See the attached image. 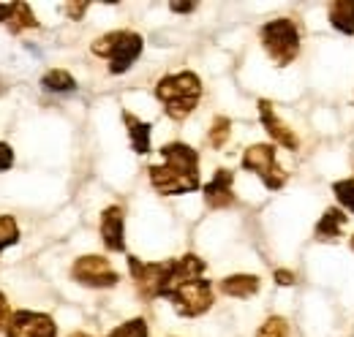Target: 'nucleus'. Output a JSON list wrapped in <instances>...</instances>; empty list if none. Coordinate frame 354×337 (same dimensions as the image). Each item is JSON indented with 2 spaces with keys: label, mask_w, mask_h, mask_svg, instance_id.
Returning <instances> with one entry per match:
<instances>
[{
  "label": "nucleus",
  "mask_w": 354,
  "mask_h": 337,
  "mask_svg": "<svg viewBox=\"0 0 354 337\" xmlns=\"http://www.w3.org/2000/svg\"><path fill=\"white\" fill-rule=\"evenodd\" d=\"M147 180L161 196H183L202 188L199 153L191 144L169 142L161 147V164L147 166Z\"/></svg>",
  "instance_id": "nucleus-1"
},
{
  "label": "nucleus",
  "mask_w": 354,
  "mask_h": 337,
  "mask_svg": "<svg viewBox=\"0 0 354 337\" xmlns=\"http://www.w3.org/2000/svg\"><path fill=\"white\" fill-rule=\"evenodd\" d=\"M259 120H262V126H265L267 136L278 144V147H283V150H300V136L292 131V128L286 126L281 117H278V112H275V106L267 101V98H262L259 101Z\"/></svg>",
  "instance_id": "nucleus-12"
},
{
  "label": "nucleus",
  "mask_w": 354,
  "mask_h": 337,
  "mask_svg": "<svg viewBox=\"0 0 354 337\" xmlns=\"http://www.w3.org/2000/svg\"><path fill=\"white\" fill-rule=\"evenodd\" d=\"M11 316H14V310H11V305H8V296L0 291V332H6V329H8Z\"/></svg>",
  "instance_id": "nucleus-25"
},
{
  "label": "nucleus",
  "mask_w": 354,
  "mask_h": 337,
  "mask_svg": "<svg viewBox=\"0 0 354 337\" xmlns=\"http://www.w3.org/2000/svg\"><path fill=\"white\" fill-rule=\"evenodd\" d=\"M169 8L175 14H191V11H196V3H169Z\"/></svg>",
  "instance_id": "nucleus-28"
},
{
  "label": "nucleus",
  "mask_w": 354,
  "mask_h": 337,
  "mask_svg": "<svg viewBox=\"0 0 354 337\" xmlns=\"http://www.w3.org/2000/svg\"><path fill=\"white\" fill-rule=\"evenodd\" d=\"M167 299L172 302L177 316H183V318H199V316H205L213 307L216 294H213V283L210 280L196 278V280H188V283L175 286Z\"/></svg>",
  "instance_id": "nucleus-6"
},
{
  "label": "nucleus",
  "mask_w": 354,
  "mask_h": 337,
  "mask_svg": "<svg viewBox=\"0 0 354 337\" xmlns=\"http://www.w3.org/2000/svg\"><path fill=\"white\" fill-rule=\"evenodd\" d=\"M19 242V226L11 215H0V253Z\"/></svg>",
  "instance_id": "nucleus-20"
},
{
  "label": "nucleus",
  "mask_w": 354,
  "mask_h": 337,
  "mask_svg": "<svg viewBox=\"0 0 354 337\" xmlns=\"http://www.w3.org/2000/svg\"><path fill=\"white\" fill-rule=\"evenodd\" d=\"M120 117H123V126H126V131H129L131 150L136 153V155H147V153L153 150V126L145 123V120H139V117H136L133 112H129V109H123Z\"/></svg>",
  "instance_id": "nucleus-14"
},
{
  "label": "nucleus",
  "mask_w": 354,
  "mask_h": 337,
  "mask_svg": "<svg viewBox=\"0 0 354 337\" xmlns=\"http://www.w3.org/2000/svg\"><path fill=\"white\" fill-rule=\"evenodd\" d=\"M0 25L11 33V36H19L25 30H36L39 28V19L33 14V8L22 0H11V3H0Z\"/></svg>",
  "instance_id": "nucleus-13"
},
{
  "label": "nucleus",
  "mask_w": 354,
  "mask_h": 337,
  "mask_svg": "<svg viewBox=\"0 0 354 337\" xmlns=\"http://www.w3.org/2000/svg\"><path fill=\"white\" fill-rule=\"evenodd\" d=\"M257 337H289V324L283 316H270L257 329Z\"/></svg>",
  "instance_id": "nucleus-23"
},
{
  "label": "nucleus",
  "mask_w": 354,
  "mask_h": 337,
  "mask_svg": "<svg viewBox=\"0 0 354 337\" xmlns=\"http://www.w3.org/2000/svg\"><path fill=\"white\" fill-rule=\"evenodd\" d=\"M71 280L85 286V289H115L120 283L118 269L109 264V258L98 256V253H88L74 258L71 264Z\"/></svg>",
  "instance_id": "nucleus-8"
},
{
  "label": "nucleus",
  "mask_w": 354,
  "mask_h": 337,
  "mask_svg": "<svg viewBox=\"0 0 354 337\" xmlns=\"http://www.w3.org/2000/svg\"><path fill=\"white\" fill-rule=\"evenodd\" d=\"M88 8H90L88 0H77V3H66V6H63L66 17H68V19H74V22H80V19L88 14Z\"/></svg>",
  "instance_id": "nucleus-24"
},
{
  "label": "nucleus",
  "mask_w": 354,
  "mask_h": 337,
  "mask_svg": "<svg viewBox=\"0 0 354 337\" xmlns=\"http://www.w3.org/2000/svg\"><path fill=\"white\" fill-rule=\"evenodd\" d=\"M156 98L164 106V115L175 123H183L194 115L202 98V79L194 71H177L167 74L156 82Z\"/></svg>",
  "instance_id": "nucleus-2"
},
{
  "label": "nucleus",
  "mask_w": 354,
  "mask_h": 337,
  "mask_svg": "<svg viewBox=\"0 0 354 337\" xmlns=\"http://www.w3.org/2000/svg\"><path fill=\"white\" fill-rule=\"evenodd\" d=\"M90 52L95 57L109 60V74L120 77V74H129L133 68V63L142 57L145 39L139 33H133V30H112V33H104V36H98L95 41L90 44Z\"/></svg>",
  "instance_id": "nucleus-3"
},
{
  "label": "nucleus",
  "mask_w": 354,
  "mask_h": 337,
  "mask_svg": "<svg viewBox=\"0 0 354 337\" xmlns=\"http://www.w3.org/2000/svg\"><path fill=\"white\" fill-rule=\"evenodd\" d=\"M349 248H352V251H354V234H352V237H349Z\"/></svg>",
  "instance_id": "nucleus-29"
},
{
  "label": "nucleus",
  "mask_w": 354,
  "mask_h": 337,
  "mask_svg": "<svg viewBox=\"0 0 354 337\" xmlns=\"http://www.w3.org/2000/svg\"><path fill=\"white\" fill-rule=\"evenodd\" d=\"M243 168L257 174L267 191H281L289 180V174L275 158V144H251L243 153Z\"/></svg>",
  "instance_id": "nucleus-7"
},
{
  "label": "nucleus",
  "mask_w": 354,
  "mask_h": 337,
  "mask_svg": "<svg viewBox=\"0 0 354 337\" xmlns=\"http://www.w3.org/2000/svg\"><path fill=\"white\" fill-rule=\"evenodd\" d=\"M259 41L265 46L267 57H270L275 66H281V68L292 66V63L297 60L300 49H303L300 28H297L295 19H289V17H278V19L265 22L262 30H259Z\"/></svg>",
  "instance_id": "nucleus-4"
},
{
  "label": "nucleus",
  "mask_w": 354,
  "mask_h": 337,
  "mask_svg": "<svg viewBox=\"0 0 354 337\" xmlns=\"http://www.w3.org/2000/svg\"><path fill=\"white\" fill-rule=\"evenodd\" d=\"M106 337H150V324L145 318H129L120 327H115Z\"/></svg>",
  "instance_id": "nucleus-19"
},
{
  "label": "nucleus",
  "mask_w": 354,
  "mask_h": 337,
  "mask_svg": "<svg viewBox=\"0 0 354 337\" xmlns=\"http://www.w3.org/2000/svg\"><path fill=\"white\" fill-rule=\"evenodd\" d=\"M327 19L330 25L344 33V36H354V0H335L327 6Z\"/></svg>",
  "instance_id": "nucleus-17"
},
{
  "label": "nucleus",
  "mask_w": 354,
  "mask_h": 337,
  "mask_svg": "<svg viewBox=\"0 0 354 337\" xmlns=\"http://www.w3.org/2000/svg\"><path fill=\"white\" fill-rule=\"evenodd\" d=\"M41 87L46 93H55V95H63V93H74L77 90V79L66 71V68H52L41 77Z\"/></svg>",
  "instance_id": "nucleus-18"
},
{
  "label": "nucleus",
  "mask_w": 354,
  "mask_h": 337,
  "mask_svg": "<svg viewBox=\"0 0 354 337\" xmlns=\"http://www.w3.org/2000/svg\"><path fill=\"white\" fill-rule=\"evenodd\" d=\"M71 337H88V335H71Z\"/></svg>",
  "instance_id": "nucleus-30"
},
{
  "label": "nucleus",
  "mask_w": 354,
  "mask_h": 337,
  "mask_svg": "<svg viewBox=\"0 0 354 337\" xmlns=\"http://www.w3.org/2000/svg\"><path fill=\"white\" fill-rule=\"evenodd\" d=\"M272 278H275L278 286H295V283H297V275H295L292 269H283V267H278V269L272 272Z\"/></svg>",
  "instance_id": "nucleus-26"
},
{
  "label": "nucleus",
  "mask_w": 354,
  "mask_h": 337,
  "mask_svg": "<svg viewBox=\"0 0 354 337\" xmlns=\"http://www.w3.org/2000/svg\"><path fill=\"white\" fill-rule=\"evenodd\" d=\"M333 193L341 204V210L354 212V177H346V180H335L333 182Z\"/></svg>",
  "instance_id": "nucleus-22"
},
{
  "label": "nucleus",
  "mask_w": 354,
  "mask_h": 337,
  "mask_svg": "<svg viewBox=\"0 0 354 337\" xmlns=\"http://www.w3.org/2000/svg\"><path fill=\"white\" fill-rule=\"evenodd\" d=\"M11 166H14V147L0 142V171H8Z\"/></svg>",
  "instance_id": "nucleus-27"
},
{
  "label": "nucleus",
  "mask_w": 354,
  "mask_h": 337,
  "mask_svg": "<svg viewBox=\"0 0 354 337\" xmlns=\"http://www.w3.org/2000/svg\"><path fill=\"white\" fill-rule=\"evenodd\" d=\"M221 294L234 296V299H248V296L259 294L262 289V280L259 275H248V272H240V275H226L221 283H218Z\"/></svg>",
  "instance_id": "nucleus-15"
},
{
  "label": "nucleus",
  "mask_w": 354,
  "mask_h": 337,
  "mask_svg": "<svg viewBox=\"0 0 354 337\" xmlns=\"http://www.w3.org/2000/svg\"><path fill=\"white\" fill-rule=\"evenodd\" d=\"M98 234L109 253L126 251V210L120 204H109L98 218Z\"/></svg>",
  "instance_id": "nucleus-10"
},
{
  "label": "nucleus",
  "mask_w": 354,
  "mask_h": 337,
  "mask_svg": "<svg viewBox=\"0 0 354 337\" xmlns=\"http://www.w3.org/2000/svg\"><path fill=\"white\" fill-rule=\"evenodd\" d=\"M129 272L133 286L142 299H158L169 294L172 286V258L169 261H142L136 256H129Z\"/></svg>",
  "instance_id": "nucleus-5"
},
{
  "label": "nucleus",
  "mask_w": 354,
  "mask_h": 337,
  "mask_svg": "<svg viewBox=\"0 0 354 337\" xmlns=\"http://www.w3.org/2000/svg\"><path fill=\"white\" fill-rule=\"evenodd\" d=\"M202 196H205V204L210 210H229L237 196H234V171L232 168H216L213 180L202 188Z\"/></svg>",
  "instance_id": "nucleus-11"
},
{
  "label": "nucleus",
  "mask_w": 354,
  "mask_h": 337,
  "mask_svg": "<svg viewBox=\"0 0 354 337\" xmlns=\"http://www.w3.org/2000/svg\"><path fill=\"white\" fill-rule=\"evenodd\" d=\"M6 337H57V324L49 313L39 310H14Z\"/></svg>",
  "instance_id": "nucleus-9"
},
{
  "label": "nucleus",
  "mask_w": 354,
  "mask_h": 337,
  "mask_svg": "<svg viewBox=\"0 0 354 337\" xmlns=\"http://www.w3.org/2000/svg\"><path fill=\"white\" fill-rule=\"evenodd\" d=\"M229 136H232V120H229V117H216L210 133H207L210 147H213V150H221L223 144L229 142Z\"/></svg>",
  "instance_id": "nucleus-21"
},
{
  "label": "nucleus",
  "mask_w": 354,
  "mask_h": 337,
  "mask_svg": "<svg viewBox=\"0 0 354 337\" xmlns=\"http://www.w3.org/2000/svg\"><path fill=\"white\" fill-rule=\"evenodd\" d=\"M346 212L341 210V207H327L324 215L319 218V223L313 226V237L316 240H322V242H330V240H338L341 237V231H344V226H346Z\"/></svg>",
  "instance_id": "nucleus-16"
}]
</instances>
